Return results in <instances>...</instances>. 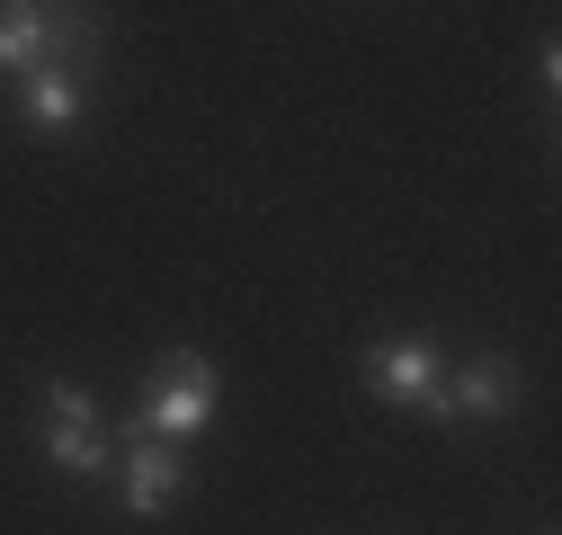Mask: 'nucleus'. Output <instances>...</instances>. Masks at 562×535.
Instances as JSON below:
<instances>
[{
  "label": "nucleus",
  "instance_id": "obj_1",
  "mask_svg": "<svg viewBox=\"0 0 562 535\" xmlns=\"http://www.w3.org/2000/svg\"><path fill=\"white\" fill-rule=\"evenodd\" d=\"M99 54V0H0V81H27L45 62L90 72Z\"/></svg>",
  "mask_w": 562,
  "mask_h": 535
},
{
  "label": "nucleus",
  "instance_id": "obj_2",
  "mask_svg": "<svg viewBox=\"0 0 562 535\" xmlns=\"http://www.w3.org/2000/svg\"><path fill=\"white\" fill-rule=\"evenodd\" d=\"M215 411H224V375L215 366H205L196 349H170L161 366H153V384H144V411H134V420H144L153 437H196V429H215Z\"/></svg>",
  "mask_w": 562,
  "mask_h": 535
},
{
  "label": "nucleus",
  "instance_id": "obj_3",
  "mask_svg": "<svg viewBox=\"0 0 562 535\" xmlns=\"http://www.w3.org/2000/svg\"><path fill=\"white\" fill-rule=\"evenodd\" d=\"M45 464H54V474H72V482H99V474H108L99 401H90V384H72V375L45 384Z\"/></svg>",
  "mask_w": 562,
  "mask_h": 535
},
{
  "label": "nucleus",
  "instance_id": "obj_4",
  "mask_svg": "<svg viewBox=\"0 0 562 535\" xmlns=\"http://www.w3.org/2000/svg\"><path fill=\"white\" fill-rule=\"evenodd\" d=\"M509 401H518V357H464L456 375H438V411L447 429H491V420H509Z\"/></svg>",
  "mask_w": 562,
  "mask_h": 535
},
{
  "label": "nucleus",
  "instance_id": "obj_5",
  "mask_svg": "<svg viewBox=\"0 0 562 535\" xmlns=\"http://www.w3.org/2000/svg\"><path fill=\"white\" fill-rule=\"evenodd\" d=\"M188 500V464L170 437H153L144 420H125V509L134 517H170Z\"/></svg>",
  "mask_w": 562,
  "mask_h": 535
},
{
  "label": "nucleus",
  "instance_id": "obj_6",
  "mask_svg": "<svg viewBox=\"0 0 562 535\" xmlns=\"http://www.w3.org/2000/svg\"><path fill=\"white\" fill-rule=\"evenodd\" d=\"M367 392H384L393 411H438V349L429 340H375L367 349Z\"/></svg>",
  "mask_w": 562,
  "mask_h": 535
},
{
  "label": "nucleus",
  "instance_id": "obj_7",
  "mask_svg": "<svg viewBox=\"0 0 562 535\" xmlns=\"http://www.w3.org/2000/svg\"><path fill=\"white\" fill-rule=\"evenodd\" d=\"M19 116L36 134H81L90 125V72H72V62H45V72L19 81Z\"/></svg>",
  "mask_w": 562,
  "mask_h": 535
},
{
  "label": "nucleus",
  "instance_id": "obj_8",
  "mask_svg": "<svg viewBox=\"0 0 562 535\" xmlns=\"http://www.w3.org/2000/svg\"><path fill=\"white\" fill-rule=\"evenodd\" d=\"M544 535H553V526H544Z\"/></svg>",
  "mask_w": 562,
  "mask_h": 535
}]
</instances>
